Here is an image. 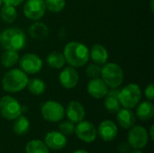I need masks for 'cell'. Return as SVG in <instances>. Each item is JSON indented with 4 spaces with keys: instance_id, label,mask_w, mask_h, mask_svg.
I'll use <instances>...</instances> for the list:
<instances>
[{
    "instance_id": "2",
    "label": "cell",
    "mask_w": 154,
    "mask_h": 153,
    "mask_svg": "<svg viewBox=\"0 0 154 153\" xmlns=\"http://www.w3.org/2000/svg\"><path fill=\"white\" fill-rule=\"evenodd\" d=\"M28 76L20 69L7 71L2 78V87L7 93H18L24 89L28 82Z\"/></svg>"
},
{
    "instance_id": "16",
    "label": "cell",
    "mask_w": 154,
    "mask_h": 153,
    "mask_svg": "<svg viewBox=\"0 0 154 153\" xmlns=\"http://www.w3.org/2000/svg\"><path fill=\"white\" fill-rule=\"evenodd\" d=\"M65 114L68 119L73 124H78L82 121L85 117L86 112L84 106L79 101H70L67 106Z\"/></svg>"
},
{
    "instance_id": "24",
    "label": "cell",
    "mask_w": 154,
    "mask_h": 153,
    "mask_svg": "<svg viewBox=\"0 0 154 153\" xmlns=\"http://www.w3.org/2000/svg\"><path fill=\"white\" fill-rule=\"evenodd\" d=\"M14 120L15 121L14 123V127H13L14 133L16 135H20V136L25 134L30 129V121L28 120V118L21 115Z\"/></svg>"
},
{
    "instance_id": "10",
    "label": "cell",
    "mask_w": 154,
    "mask_h": 153,
    "mask_svg": "<svg viewBox=\"0 0 154 153\" xmlns=\"http://www.w3.org/2000/svg\"><path fill=\"white\" fill-rule=\"evenodd\" d=\"M75 134L77 137L87 143H92L96 141L97 136V131L95 125L88 121H80L75 126Z\"/></svg>"
},
{
    "instance_id": "11",
    "label": "cell",
    "mask_w": 154,
    "mask_h": 153,
    "mask_svg": "<svg viewBox=\"0 0 154 153\" xmlns=\"http://www.w3.org/2000/svg\"><path fill=\"white\" fill-rule=\"evenodd\" d=\"M46 12L44 0H27L23 6L24 15L32 21L40 20Z\"/></svg>"
},
{
    "instance_id": "27",
    "label": "cell",
    "mask_w": 154,
    "mask_h": 153,
    "mask_svg": "<svg viewBox=\"0 0 154 153\" xmlns=\"http://www.w3.org/2000/svg\"><path fill=\"white\" fill-rule=\"evenodd\" d=\"M0 16L4 22H5L7 23H13L17 18V12H16L15 6L5 4L1 7Z\"/></svg>"
},
{
    "instance_id": "32",
    "label": "cell",
    "mask_w": 154,
    "mask_h": 153,
    "mask_svg": "<svg viewBox=\"0 0 154 153\" xmlns=\"http://www.w3.org/2000/svg\"><path fill=\"white\" fill-rule=\"evenodd\" d=\"M130 148H131V146H130L128 143L122 142V143L118 146L117 150H118V152L119 153H128L129 152V151H130Z\"/></svg>"
},
{
    "instance_id": "6",
    "label": "cell",
    "mask_w": 154,
    "mask_h": 153,
    "mask_svg": "<svg viewBox=\"0 0 154 153\" xmlns=\"http://www.w3.org/2000/svg\"><path fill=\"white\" fill-rule=\"evenodd\" d=\"M23 113V107L13 96H4L0 98V114L6 120H14Z\"/></svg>"
},
{
    "instance_id": "17",
    "label": "cell",
    "mask_w": 154,
    "mask_h": 153,
    "mask_svg": "<svg viewBox=\"0 0 154 153\" xmlns=\"http://www.w3.org/2000/svg\"><path fill=\"white\" fill-rule=\"evenodd\" d=\"M119 89L117 88H111L108 90L106 95L105 96L104 106L107 112L111 114H116L121 109V104L118 98Z\"/></svg>"
},
{
    "instance_id": "19",
    "label": "cell",
    "mask_w": 154,
    "mask_h": 153,
    "mask_svg": "<svg viewBox=\"0 0 154 153\" xmlns=\"http://www.w3.org/2000/svg\"><path fill=\"white\" fill-rule=\"evenodd\" d=\"M89 57L97 65H104L108 60L107 50L101 44H94L89 51Z\"/></svg>"
},
{
    "instance_id": "8",
    "label": "cell",
    "mask_w": 154,
    "mask_h": 153,
    "mask_svg": "<svg viewBox=\"0 0 154 153\" xmlns=\"http://www.w3.org/2000/svg\"><path fill=\"white\" fill-rule=\"evenodd\" d=\"M127 142L128 144L135 150L143 149L149 142V134L147 130L141 125H134L130 128Z\"/></svg>"
},
{
    "instance_id": "23",
    "label": "cell",
    "mask_w": 154,
    "mask_h": 153,
    "mask_svg": "<svg viewBox=\"0 0 154 153\" xmlns=\"http://www.w3.org/2000/svg\"><path fill=\"white\" fill-rule=\"evenodd\" d=\"M26 87H27L29 92L34 96H41L46 90V85H45L44 81L38 78L28 79Z\"/></svg>"
},
{
    "instance_id": "5",
    "label": "cell",
    "mask_w": 154,
    "mask_h": 153,
    "mask_svg": "<svg viewBox=\"0 0 154 153\" xmlns=\"http://www.w3.org/2000/svg\"><path fill=\"white\" fill-rule=\"evenodd\" d=\"M118 98L122 106L132 109L140 103L142 98V90L137 84H128L119 90Z\"/></svg>"
},
{
    "instance_id": "18",
    "label": "cell",
    "mask_w": 154,
    "mask_h": 153,
    "mask_svg": "<svg viewBox=\"0 0 154 153\" xmlns=\"http://www.w3.org/2000/svg\"><path fill=\"white\" fill-rule=\"evenodd\" d=\"M116 120L122 128L130 129L135 124L136 117L131 109L124 107L116 113Z\"/></svg>"
},
{
    "instance_id": "39",
    "label": "cell",
    "mask_w": 154,
    "mask_h": 153,
    "mask_svg": "<svg viewBox=\"0 0 154 153\" xmlns=\"http://www.w3.org/2000/svg\"><path fill=\"white\" fill-rule=\"evenodd\" d=\"M0 41H1V33H0Z\"/></svg>"
},
{
    "instance_id": "36",
    "label": "cell",
    "mask_w": 154,
    "mask_h": 153,
    "mask_svg": "<svg viewBox=\"0 0 154 153\" xmlns=\"http://www.w3.org/2000/svg\"><path fill=\"white\" fill-rule=\"evenodd\" d=\"M151 7H152V11L153 12V0H151Z\"/></svg>"
},
{
    "instance_id": "4",
    "label": "cell",
    "mask_w": 154,
    "mask_h": 153,
    "mask_svg": "<svg viewBox=\"0 0 154 153\" xmlns=\"http://www.w3.org/2000/svg\"><path fill=\"white\" fill-rule=\"evenodd\" d=\"M101 78L110 88H117L124 82V71L122 68L115 63H106L101 68Z\"/></svg>"
},
{
    "instance_id": "9",
    "label": "cell",
    "mask_w": 154,
    "mask_h": 153,
    "mask_svg": "<svg viewBox=\"0 0 154 153\" xmlns=\"http://www.w3.org/2000/svg\"><path fill=\"white\" fill-rule=\"evenodd\" d=\"M19 65L21 69L26 74H36L42 69V59L34 53H26L19 59Z\"/></svg>"
},
{
    "instance_id": "13",
    "label": "cell",
    "mask_w": 154,
    "mask_h": 153,
    "mask_svg": "<svg viewBox=\"0 0 154 153\" xmlns=\"http://www.w3.org/2000/svg\"><path fill=\"white\" fill-rule=\"evenodd\" d=\"M59 80L64 88L71 89L74 88L79 80V75L75 68L69 66L66 67L60 74Z\"/></svg>"
},
{
    "instance_id": "1",
    "label": "cell",
    "mask_w": 154,
    "mask_h": 153,
    "mask_svg": "<svg viewBox=\"0 0 154 153\" xmlns=\"http://www.w3.org/2000/svg\"><path fill=\"white\" fill-rule=\"evenodd\" d=\"M63 55L66 62L73 68L85 66L89 60V50L82 42L70 41L64 47Z\"/></svg>"
},
{
    "instance_id": "25",
    "label": "cell",
    "mask_w": 154,
    "mask_h": 153,
    "mask_svg": "<svg viewBox=\"0 0 154 153\" xmlns=\"http://www.w3.org/2000/svg\"><path fill=\"white\" fill-rule=\"evenodd\" d=\"M26 153H50V150L44 142L41 140H31L25 146Z\"/></svg>"
},
{
    "instance_id": "14",
    "label": "cell",
    "mask_w": 154,
    "mask_h": 153,
    "mask_svg": "<svg viewBox=\"0 0 154 153\" xmlns=\"http://www.w3.org/2000/svg\"><path fill=\"white\" fill-rule=\"evenodd\" d=\"M97 134L104 142H112L118 134L117 125L111 120H105L99 124L97 128Z\"/></svg>"
},
{
    "instance_id": "30",
    "label": "cell",
    "mask_w": 154,
    "mask_h": 153,
    "mask_svg": "<svg viewBox=\"0 0 154 153\" xmlns=\"http://www.w3.org/2000/svg\"><path fill=\"white\" fill-rule=\"evenodd\" d=\"M86 74L88 77L91 78H100L101 76V67L100 65H97L96 63H91L88 65L86 69Z\"/></svg>"
},
{
    "instance_id": "3",
    "label": "cell",
    "mask_w": 154,
    "mask_h": 153,
    "mask_svg": "<svg viewBox=\"0 0 154 153\" xmlns=\"http://www.w3.org/2000/svg\"><path fill=\"white\" fill-rule=\"evenodd\" d=\"M0 43L5 50L18 51L25 46L26 36L20 28H7L1 33Z\"/></svg>"
},
{
    "instance_id": "7",
    "label": "cell",
    "mask_w": 154,
    "mask_h": 153,
    "mask_svg": "<svg viewBox=\"0 0 154 153\" xmlns=\"http://www.w3.org/2000/svg\"><path fill=\"white\" fill-rule=\"evenodd\" d=\"M41 113L43 119L47 122L58 123L63 119L65 115V109L59 102L49 100L42 105Z\"/></svg>"
},
{
    "instance_id": "33",
    "label": "cell",
    "mask_w": 154,
    "mask_h": 153,
    "mask_svg": "<svg viewBox=\"0 0 154 153\" xmlns=\"http://www.w3.org/2000/svg\"><path fill=\"white\" fill-rule=\"evenodd\" d=\"M24 0H3V3L5 5H13V6H17L20 5Z\"/></svg>"
},
{
    "instance_id": "38",
    "label": "cell",
    "mask_w": 154,
    "mask_h": 153,
    "mask_svg": "<svg viewBox=\"0 0 154 153\" xmlns=\"http://www.w3.org/2000/svg\"><path fill=\"white\" fill-rule=\"evenodd\" d=\"M2 3H3V0H0V7H1V5H2Z\"/></svg>"
},
{
    "instance_id": "28",
    "label": "cell",
    "mask_w": 154,
    "mask_h": 153,
    "mask_svg": "<svg viewBox=\"0 0 154 153\" xmlns=\"http://www.w3.org/2000/svg\"><path fill=\"white\" fill-rule=\"evenodd\" d=\"M44 4H45V7L47 10L52 13H60L64 9L66 5V1L65 0H44Z\"/></svg>"
},
{
    "instance_id": "21",
    "label": "cell",
    "mask_w": 154,
    "mask_h": 153,
    "mask_svg": "<svg viewBox=\"0 0 154 153\" xmlns=\"http://www.w3.org/2000/svg\"><path fill=\"white\" fill-rule=\"evenodd\" d=\"M29 34L36 40H42L49 35V27L42 22L33 23L28 29Z\"/></svg>"
},
{
    "instance_id": "29",
    "label": "cell",
    "mask_w": 154,
    "mask_h": 153,
    "mask_svg": "<svg viewBox=\"0 0 154 153\" xmlns=\"http://www.w3.org/2000/svg\"><path fill=\"white\" fill-rule=\"evenodd\" d=\"M75 125L70 121L62 122L59 124V132H60L65 136H70L74 133Z\"/></svg>"
},
{
    "instance_id": "37",
    "label": "cell",
    "mask_w": 154,
    "mask_h": 153,
    "mask_svg": "<svg viewBox=\"0 0 154 153\" xmlns=\"http://www.w3.org/2000/svg\"><path fill=\"white\" fill-rule=\"evenodd\" d=\"M131 153H143V152H142V151H141L140 150H134V151L133 152H131Z\"/></svg>"
},
{
    "instance_id": "35",
    "label": "cell",
    "mask_w": 154,
    "mask_h": 153,
    "mask_svg": "<svg viewBox=\"0 0 154 153\" xmlns=\"http://www.w3.org/2000/svg\"><path fill=\"white\" fill-rule=\"evenodd\" d=\"M73 153H88L87 151H85V150H77V151H75Z\"/></svg>"
},
{
    "instance_id": "15",
    "label": "cell",
    "mask_w": 154,
    "mask_h": 153,
    "mask_svg": "<svg viewBox=\"0 0 154 153\" xmlns=\"http://www.w3.org/2000/svg\"><path fill=\"white\" fill-rule=\"evenodd\" d=\"M88 93L90 96L96 99L104 98L108 91V87L100 78H92L87 86Z\"/></svg>"
},
{
    "instance_id": "26",
    "label": "cell",
    "mask_w": 154,
    "mask_h": 153,
    "mask_svg": "<svg viewBox=\"0 0 154 153\" xmlns=\"http://www.w3.org/2000/svg\"><path fill=\"white\" fill-rule=\"evenodd\" d=\"M19 54L15 50H5L1 56V64L5 68H12L19 61Z\"/></svg>"
},
{
    "instance_id": "20",
    "label": "cell",
    "mask_w": 154,
    "mask_h": 153,
    "mask_svg": "<svg viewBox=\"0 0 154 153\" xmlns=\"http://www.w3.org/2000/svg\"><path fill=\"white\" fill-rule=\"evenodd\" d=\"M136 116L142 121H149L154 115V106L151 101H144L137 105Z\"/></svg>"
},
{
    "instance_id": "12",
    "label": "cell",
    "mask_w": 154,
    "mask_h": 153,
    "mask_svg": "<svg viewBox=\"0 0 154 153\" xmlns=\"http://www.w3.org/2000/svg\"><path fill=\"white\" fill-rule=\"evenodd\" d=\"M43 142L47 145L49 150L52 151H60L64 149L68 143L67 136H65L59 131H51L47 133Z\"/></svg>"
},
{
    "instance_id": "22",
    "label": "cell",
    "mask_w": 154,
    "mask_h": 153,
    "mask_svg": "<svg viewBox=\"0 0 154 153\" xmlns=\"http://www.w3.org/2000/svg\"><path fill=\"white\" fill-rule=\"evenodd\" d=\"M46 62L50 68L59 69H61L64 67L66 60H65L63 53L54 50L48 54V56L46 58Z\"/></svg>"
},
{
    "instance_id": "31",
    "label": "cell",
    "mask_w": 154,
    "mask_h": 153,
    "mask_svg": "<svg viewBox=\"0 0 154 153\" xmlns=\"http://www.w3.org/2000/svg\"><path fill=\"white\" fill-rule=\"evenodd\" d=\"M144 95L149 101H152L154 99V86L153 84H150L146 87L144 90Z\"/></svg>"
},
{
    "instance_id": "34",
    "label": "cell",
    "mask_w": 154,
    "mask_h": 153,
    "mask_svg": "<svg viewBox=\"0 0 154 153\" xmlns=\"http://www.w3.org/2000/svg\"><path fill=\"white\" fill-rule=\"evenodd\" d=\"M149 136L151 137V140L153 141L154 140V125L151 126V129H150V133H148Z\"/></svg>"
}]
</instances>
